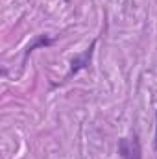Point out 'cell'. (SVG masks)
<instances>
[{
    "instance_id": "5b68a950",
    "label": "cell",
    "mask_w": 157,
    "mask_h": 159,
    "mask_svg": "<svg viewBox=\"0 0 157 159\" xmlns=\"http://www.w3.org/2000/svg\"><path fill=\"white\" fill-rule=\"evenodd\" d=\"M65 2H70V0H65Z\"/></svg>"
},
{
    "instance_id": "6da1fadb",
    "label": "cell",
    "mask_w": 157,
    "mask_h": 159,
    "mask_svg": "<svg viewBox=\"0 0 157 159\" xmlns=\"http://www.w3.org/2000/svg\"><path fill=\"white\" fill-rule=\"evenodd\" d=\"M117 148H118V156L122 159H142V148H141V141H139L137 133L118 139Z\"/></svg>"
},
{
    "instance_id": "277c9868",
    "label": "cell",
    "mask_w": 157,
    "mask_h": 159,
    "mask_svg": "<svg viewBox=\"0 0 157 159\" xmlns=\"http://www.w3.org/2000/svg\"><path fill=\"white\" fill-rule=\"evenodd\" d=\"M154 150L157 152V109H155V139H154Z\"/></svg>"
},
{
    "instance_id": "7a4b0ae2",
    "label": "cell",
    "mask_w": 157,
    "mask_h": 159,
    "mask_svg": "<svg viewBox=\"0 0 157 159\" xmlns=\"http://www.w3.org/2000/svg\"><path fill=\"white\" fill-rule=\"evenodd\" d=\"M96 43H98V39H94L87 50H83L81 54H76V56L70 59V70H69V74L65 76V81L70 80L72 76H76V74L81 72V70H85V69L91 65V61H92V54H94V48H96Z\"/></svg>"
},
{
    "instance_id": "3957f363",
    "label": "cell",
    "mask_w": 157,
    "mask_h": 159,
    "mask_svg": "<svg viewBox=\"0 0 157 159\" xmlns=\"http://www.w3.org/2000/svg\"><path fill=\"white\" fill-rule=\"evenodd\" d=\"M56 43L54 37H50L48 34H41V35H35V39L32 41L26 48H24V56H22V69H24V65H26V61H28V57L32 56V52H35L37 48H46V46H52Z\"/></svg>"
}]
</instances>
